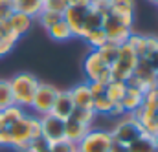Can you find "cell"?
Segmentation results:
<instances>
[{
    "label": "cell",
    "instance_id": "obj_15",
    "mask_svg": "<svg viewBox=\"0 0 158 152\" xmlns=\"http://www.w3.org/2000/svg\"><path fill=\"white\" fill-rule=\"evenodd\" d=\"M90 128H92V126L81 125V123L74 121V119H66V121H64V139L77 145L79 141L86 136V132H88Z\"/></svg>",
    "mask_w": 158,
    "mask_h": 152
},
{
    "label": "cell",
    "instance_id": "obj_29",
    "mask_svg": "<svg viewBox=\"0 0 158 152\" xmlns=\"http://www.w3.org/2000/svg\"><path fill=\"white\" fill-rule=\"evenodd\" d=\"M37 20H39V24L48 31L52 26H55L57 22H61L63 20V15H59V13H52V11H40V15L37 17Z\"/></svg>",
    "mask_w": 158,
    "mask_h": 152
},
{
    "label": "cell",
    "instance_id": "obj_1",
    "mask_svg": "<svg viewBox=\"0 0 158 152\" xmlns=\"http://www.w3.org/2000/svg\"><path fill=\"white\" fill-rule=\"evenodd\" d=\"M39 84H40L39 79L33 74H28V72H20L15 77H11L9 79V86H11V94H13L15 105L20 106V108H30Z\"/></svg>",
    "mask_w": 158,
    "mask_h": 152
},
{
    "label": "cell",
    "instance_id": "obj_6",
    "mask_svg": "<svg viewBox=\"0 0 158 152\" xmlns=\"http://www.w3.org/2000/svg\"><path fill=\"white\" fill-rule=\"evenodd\" d=\"M112 136L110 130H94L90 128L86 136L77 143L79 152H110L112 150Z\"/></svg>",
    "mask_w": 158,
    "mask_h": 152
},
{
    "label": "cell",
    "instance_id": "obj_2",
    "mask_svg": "<svg viewBox=\"0 0 158 152\" xmlns=\"http://www.w3.org/2000/svg\"><path fill=\"white\" fill-rule=\"evenodd\" d=\"M138 55L132 51V48L123 42L118 46V57L116 61L110 64V74H112V79L114 81H129L132 74H134V68L138 64Z\"/></svg>",
    "mask_w": 158,
    "mask_h": 152
},
{
    "label": "cell",
    "instance_id": "obj_5",
    "mask_svg": "<svg viewBox=\"0 0 158 152\" xmlns=\"http://www.w3.org/2000/svg\"><path fill=\"white\" fill-rule=\"evenodd\" d=\"M143 134L142 125L132 117V114H125L121 115L118 123L114 125V128L110 130V136L114 141H118L121 145H131L134 139H138Z\"/></svg>",
    "mask_w": 158,
    "mask_h": 152
},
{
    "label": "cell",
    "instance_id": "obj_44",
    "mask_svg": "<svg viewBox=\"0 0 158 152\" xmlns=\"http://www.w3.org/2000/svg\"><path fill=\"white\" fill-rule=\"evenodd\" d=\"M42 2H44V0H42Z\"/></svg>",
    "mask_w": 158,
    "mask_h": 152
},
{
    "label": "cell",
    "instance_id": "obj_10",
    "mask_svg": "<svg viewBox=\"0 0 158 152\" xmlns=\"http://www.w3.org/2000/svg\"><path fill=\"white\" fill-rule=\"evenodd\" d=\"M86 9L88 7H74L68 6L66 11L63 13V20L66 22V26L70 28L74 37H83V26H85V17H86Z\"/></svg>",
    "mask_w": 158,
    "mask_h": 152
},
{
    "label": "cell",
    "instance_id": "obj_19",
    "mask_svg": "<svg viewBox=\"0 0 158 152\" xmlns=\"http://www.w3.org/2000/svg\"><path fill=\"white\" fill-rule=\"evenodd\" d=\"M127 152H156L155 138L143 132L138 139H134L131 145H127Z\"/></svg>",
    "mask_w": 158,
    "mask_h": 152
},
{
    "label": "cell",
    "instance_id": "obj_34",
    "mask_svg": "<svg viewBox=\"0 0 158 152\" xmlns=\"http://www.w3.org/2000/svg\"><path fill=\"white\" fill-rule=\"evenodd\" d=\"M90 6H92V7H94L98 13H101L103 17L110 13V6H109V0H94Z\"/></svg>",
    "mask_w": 158,
    "mask_h": 152
},
{
    "label": "cell",
    "instance_id": "obj_40",
    "mask_svg": "<svg viewBox=\"0 0 158 152\" xmlns=\"http://www.w3.org/2000/svg\"><path fill=\"white\" fill-rule=\"evenodd\" d=\"M155 119H156V123H158V108L155 110Z\"/></svg>",
    "mask_w": 158,
    "mask_h": 152
},
{
    "label": "cell",
    "instance_id": "obj_25",
    "mask_svg": "<svg viewBox=\"0 0 158 152\" xmlns=\"http://www.w3.org/2000/svg\"><path fill=\"white\" fill-rule=\"evenodd\" d=\"M15 101H13V94H11V86H9V81L6 79H0V112L13 106Z\"/></svg>",
    "mask_w": 158,
    "mask_h": 152
},
{
    "label": "cell",
    "instance_id": "obj_20",
    "mask_svg": "<svg viewBox=\"0 0 158 152\" xmlns=\"http://www.w3.org/2000/svg\"><path fill=\"white\" fill-rule=\"evenodd\" d=\"M24 115H26L24 108H20V106L13 105V106H9V108H6V110H2V112H0L2 126H11L13 123H17V121H19V119H22Z\"/></svg>",
    "mask_w": 158,
    "mask_h": 152
},
{
    "label": "cell",
    "instance_id": "obj_3",
    "mask_svg": "<svg viewBox=\"0 0 158 152\" xmlns=\"http://www.w3.org/2000/svg\"><path fill=\"white\" fill-rule=\"evenodd\" d=\"M9 128V134H11V149L15 145H20V143H28V141H35L40 138V125H39V117L35 115H24L22 119H19L17 123H13Z\"/></svg>",
    "mask_w": 158,
    "mask_h": 152
},
{
    "label": "cell",
    "instance_id": "obj_26",
    "mask_svg": "<svg viewBox=\"0 0 158 152\" xmlns=\"http://www.w3.org/2000/svg\"><path fill=\"white\" fill-rule=\"evenodd\" d=\"M68 119H74L81 125H86V126H92L94 119H96V112L92 108H74L72 115Z\"/></svg>",
    "mask_w": 158,
    "mask_h": 152
},
{
    "label": "cell",
    "instance_id": "obj_21",
    "mask_svg": "<svg viewBox=\"0 0 158 152\" xmlns=\"http://www.w3.org/2000/svg\"><path fill=\"white\" fill-rule=\"evenodd\" d=\"M48 35H50V38H53V40H57V42H64V40L74 38L70 28L66 26L64 20H61V22H57L55 26H52V28L48 30Z\"/></svg>",
    "mask_w": 158,
    "mask_h": 152
},
{
    "label": "cell",
    "instance_id": "obj_14",
    "mask_svg": "<svg viewBox=\"0 0 158 152\" xmlns=\"http://www.w3.org/2000/svg\"><path fill=\"white\" fill-rule=\"evenodd\" d=\"M33 20L35 18H31V17H28V15H24V13H13L9 18H7V24H9V28L19 35V37H22V35H26L31 28H33Z\"/></svg>",
    "mask_w": 158,
    "mask_h": 152
},
{
    "label": "cell",
    "instance_id": "obj_16",
    "mask_svg": "<svg viewBox=\"0 0 158 152\" xmlns=\"http://www.w3.org/2000/svg\"><path fill=\"white\" fill-rule=\"evenodd\" d=\"M13 6L17 13H24L31 18H37L42 11L44 2L42 0H13Z\"/></svg>",
    "mask_w": 158,
    "mask_h": 152
},
{
    "label": "cell",
    "instance_id": "obj_18",
    "mask_svg": "<svg viewBox=\"0 0 158 152\" xmlns=\"http://www.w3.org/2000/svg\"><path fill=\"white\" fill-rule=\"evenodd\" d=\"M101 28H103V15L98 13L92 6H88V9H86V17H85V26H83V37H85L86 33L96 31V30H101Z\"/></svg>",
    "mask_w": 158,
    "mask_h": 152
},
{
    "label": "cell",
    "instance_id": "obj_37",
    "mask_svg": "<svg viewBox=\"0 0 158 152\" xmlns=\"http://www.w3.org/2000/svg\"><path fill=\"white\" fill-rule=\"evenodd\" d=\"M92 4V0H68V6H74V7H88Z\"/></svg>",
    "mask_w": 158,
    "mask_h": 152
},
{
    "label": "cell",
    "instance_id": "obj_41",
    "mask_svg": "<svg viewBox=\"0 0 158 152\" xmlns=\"http://www.w3.org/2000/svg\"><path fill=\"white\" fill-rule=\"evenodd\" d=\"M149 2H151V4H156V6H158V0H149Z\"/></svg>",
    "mask_w": 158,
    "mask_h": 152
},
{
    "label": "cell",
    "instance_id": "obj_4",
    "mask_svg": "<svg viewBox=\"0 0 158 152\" xmlns=\"http://www.w3.org/2000/svg\"><path fill=\"white\" fill-rule=\"evenodd\" d=\"M83 70H85L86 82L98 81V82L109 84V82L112 81L110 66L101 59V55L98 53V50H90V53L85 57V61H83Z\"/></svg>",
    "mask_w": 158,
    "mask_h": 152
},
{
    "label": "cell",
    "instance_id": "obj_23",
    "mask_svg": "<svg viewBox=\"0 0 158 152\" xmlns=\"http://www.w3.org/2000/svg\"><path fill=\"white\" fill-rule=\"evenodd\" d=\"M109 6L114 15H134V0H109Z\"/></svg>",
    "mask_w": 158,
    "mask_h": 152
},
{
    "label": "cell",
    "instance_id": "obj_33",
    "mask_svg": "<svg viewBox=\"0 0 158 152\" xmlns=\"http://www.w3.org/2000/svg\"><path fill=\"white\" fill-rule=\"evenodd\" d=\"M15 13L13 0H0V20H7Z\"/></svg>",
    "mask_w": 158,
    "mask_h": 152
},
{
    "label": "cell",
    "instance_id": "obj_31",
    "mask_svg": "<svg viewBox=\"0 0 158 152\" xmlns=\"http://www.w3.org/2000/svg\"><path fill=\"white\" fill-rule=\"evenodd\" d=\"M66 7H68V0H44V6H42L44 11H52L59 15H63Z\"/></svg>",
    "mask_w": 158,
    "mask_h": 152
},
{
    "label": "cell",
    "instance_id": "obj_39",
    "mask_svg": "<svg viewBox=\"0 0 158 152\" xmlns=\"http://www.w3.org/2000/svg\"><path fill=\"white\" fill-rule=\"evenodd\" d=\"M37 152H52V150H50V147H46V149H40V150H37Z\"/></svg>",
    "mask_w": 158,
    "mask_h": 152
},
{
    "label": "cell",
    "instance_id": "obj_17",
    "mask_svg": "<svg viewBox=\"0 0 158 152\" xmlns=\"http://www.w3.org/2000/svg\"><path fill=\"white\" fill-rule=\"evenodd\" d=\"M125 92H127V82H125V81H114V79H112V81L105 86V95L109 97V101H110L112 105H119V103H121Z\"/></svg>",
    "mask_w": 158,
    "mask_h": 152
},
{
    "label": "cell",
    "instance_id": "obj_7",
    "mask_svg": "<svg viewBox=\"0 0 158 152\" xmlns=\"http://www.w3.org/2000/svg\"><path fill=\"white\" fill-rule=\"evenodd\" d=\"M57 92L59 88H55L53 84H48V82H40L37 92H35V97L31 101V110L37 115H46L52 112V106L55 103V97H57Z\"/></svg>",
    "mask_w": 158,
    "mask_h": 152
},
{
    "label": "cell",
    "instance_id": "obj_36",
    "mask_svg": "<svg viewBox=\"0 0 158 152\" xmlns=\"http://www.w3.org/2000/svg\"><path fill=\"white\" fill-rule=\"evenodd\" d=\"M13 141H11V134H9V128L7 126H0V147H11Z\"/></svg>",
    "mask_w": 158,
    "mask_h": 152
},
{
    "label": "cell",
    "instance_id": "obj_11",
    "mask_svg": "<svg viewBox=\"0 0 158 152\" xmlns=\"http://www.w3.org/2000/svg\"><path fill=\"white\" fill-rule=\"evenodd\" d=\"M74 108H76V106H74V101H72V97H70V92H68V90H59L50 114L55 115V117H59V119H63V121H66V119L72 115Z\"/></svg>",
    "mask_w": 158,
    "mask_h": 152
},
{
    "label": "cell",
    "instance_id": "obj_35",
    "mask_svg": "<svg viewBox=\"0 0 158 152\" xmlns=\"http://www.w3.org/2000/svg\"><path fill=\"white\" fill-rule=\"evenodd\" d=\"M105 86H107V84H103V82H98V81H92V82H88V90H90L92 97L103 95V94H105Z\"/></svg>",
    "mask_w": 158,
    "mask_h": 152
},
{
    "label": "cell",
    "instance_id": "obj_32",
    "mask_svg": "<svg viewBox=\"0 0 158 152\" xmlns=\"http://www.w3.org/2000/svg\"><path fill=\"white\" fill-rule=\"evenodd\" d=\"M50 150L52 152H79L77 145L72 143V141H66V139H61V141L50 145Z\"/></svg>",
    "mask_w": 158,
    "mask_h": 152
},
{
    "label": "cell",
    "instance_id": "obj_28",
    "mask_svg": "<svg viewBox=\"0 0 158 152\" xmlns=\"http://www.w3.org/2000/svg\"><path fill=\"white\" fill-rule=\"evenodd\" d=\"M83 38L88 42V46H90L92 50H99L103 44H107V42H109V40H107V35H105V31H103V30L90 31V33H86Z\"/></svg>",
    "mask_w": 158,
    "mask_h": 152
},
{
    "label": "cell",
    "instance_id": "obj_12",
    "mask_svg": "<svg viewBox=\"0 0 158 152\" xmlns=\"http://www.w3.org/2000/svg\"><path fill=\"white\" fill-rule=\"evenodd\" d=\"M119 105H121V108H123L125 114L136 112V110L143 105V92L127 84V92H125V95H123V99H121Z\"/></svg>",
    "mask_w": 158,
    "mask_h": 152
},
{
    "label": "cell",
    "instance_id": "obj_27",
    "mask_svg": "<svg viewBox=\"0 0 158 152\" xmlns=\"http://www.w3.org/2000/svg\"><path fill=\"white\" fill-rule=\"evenodd\" d=\"M112 106H114V105L109 101V97H107L105 94L94 97V101H92V110L96 112V115H110Z\"/></svg>",
    "mask_w": 158,
    "mask_h": 152
},
{
    "label": "cell",
    "instance_id": "obj_24",
    "mask_svg": "<svg viewBox=\"0 0 158 152\" xmlns=\"http://www.w3.org/2000/svg\"><path fill=\"white\" fill-rule=\"evenodd\" d=\"M127 44L132 48V51L138 55V59H143L145 50H147V35H136V33H132L129 37V40H127Z\"/></svg>",
    "mask_w": 158,
    "mask_h": 152
},
{
    "label": "cell",
    "instance_id": "obj_22",
    "mask_svg": "<svg viewBox=\"0 0 158 152\" xmlns=\"http://www.w3.org/2000/svg\"><path fill=\"white\" fill-rule=\"evenodd\" d=\"M143 59L158 74V37H147V50H145Z\"/></svg>",
    "mask_w": 158,
    "mask_h": 152
},
{
    "label": "cell",
    "instance_id": "obj_9",
    "mask_svg": "<svg viewBox=\"0 0 158 152\" xmlns=\"http://www.w3.org/2000/svg\"><path fill=\"white\" fill-rule=\"evenodd\" d=\"M107 35V40L109 42H114V44H123L127 42L129 37L132 35V28H127L121 20H119L116 15L109 13L103 17V28H101Z\"/></svg>",
    "mask_w": 158,
    "mask_h": 152
},
{
    "label": "cell",
    "instance_id": "obj_43",
    "mask_svg": "<svg viewBox=\"0 0 158 152\" xmlns=\"http://www.w3.org/2000/svg\"><path fill=\"white\" fill-rule=\"evenodd\" d=\"M92 2H94V0H92Z\"/></svg>",
    "mask_w": 158,
    "mask_h": 152
},
{
    "label": "cell",
    "instance_id": "obj_42",
    "mask_svg": "<svg viewBox=\"0 0 158 152\" xmlns=\"http://www.w3.org/2000/svg\"><path fill=\"white\" fill-rule=\"evenodd\" d=\"M0 126H2V119H0Z\"/></svg>",
    "mask_w": 158,
    "mask_h": 152
},
{
    "label": "cell",
    "instance_id": "obj_8",
    "mask_svg": "<svg viewBox=\"0 0 158 152\" xmlns=\"http://www.w3.org/2000/svg\"><path fill=\"white\" fill-rule=\"evenodd\" d=\"M39 125H40V138L48 143L53 145L61 139H64V121L55 117L52 114L40 115L39 117Z\"/></svg>",
    "mask_w": 158,
    "mask_h": 152
},
{
    "label": "cell",
    "instance_id": "obj_30",
    "mask_svg": "<svg viewBox=\"0 0 158 152\" xmlns=\"http://www.w3.org/2000/svg\"><path fill=\"white\" fill-rule=\"evenodd\" d=\"M98 53H99L101 59L110 66V64L116 61V57H118V44H114V42H107V44H103V46L98 50Z\"/></svg>",
    "mask_w": 158,
    "mask_h": 152
},
{
    "label": "cell",
    "instance_id": "obj_38",
    "mask_svg": "<svg viewBox=\"0 0 158 152\" xmlns=\"http://www.w3.org/2000/svg\"><path fill=\"white\" fill-rule=\"evenodd\" d=\"M155 147H156V152H158V134L155 136Z\"/></svg>",
    "mask_w": 158,
    "mask_h": 152
},
{
    "label": "cell",
    "instance_id": "obj_13",
    "mask_svg": "<svg viewBox=\"0 0 158 152\" xmlns=\"http://www.w3.org/2000/svg\"><path fill=\"white\" fill-rule=\"evenodd\" d=\"M68 92H70V97H72L76 108H92L94 97H92V94L88 90V82H81L77 86L70 88Z\"/></svg>",
    "mask_w": 158,
    "mask_h": 152
}]
</instances>
